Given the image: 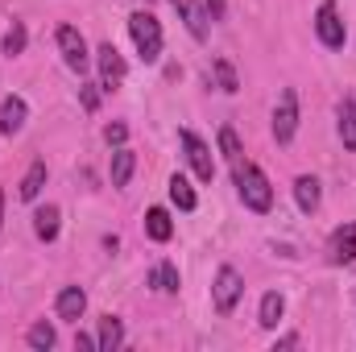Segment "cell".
Instances as JSON below:
<instances>
[{"instance_id": "1", "label": "cell", "mask_w": 356, "mask_h": 352, "mask_svg": "<svg viewBox=\"0 0 356 352\" xmlns=\"http://www.w3.org/2000/svg\"><path fill=\"white\" fill-rule=\"evenodd\" d=\"M232 175H236V191H241V199H245L249 211H269V207H273V186H269V178H266L261 166L241 162Z\"/></svg>"}, {"instance_id": "13", "label": "cell", "mask_w": 356, "mask_h": 352, "mask_svg": "<svg viewBox=\"0 0 356 352\" xmlns=\"http://www.w3.org/2000/svg\"><path fill=\"white\" fill-rule=\"evenodd\" d=\"M58 228H63V211H58L54 203H46V207L33 211V232H38V241H54Z\"/></svg>"}, {"instance_id": "19", "label": "cell", "mask_w": 356, "mask_h": 352, "mask_svg": "<svg viewBox=\"0 0 356 352\" xmlns=\"http://www.w3.org/2000/svg\"><path fill=\"white\" fill-rule=\"evenodd\" d=\"M282 315H286V298H282L277 290L261 294V311H257V323H261V328H277V323H282Z\"/></svg>"}, {"instance_id": "9", "label": "cell", "mask_w": 356, "mask_h": 352, "mask_svg": "<svg viewBox=\"0 0 356 352\" xmlns=\"http://www.w3.org/2000/svg\"><path fill=\"white\" fill-rule=\"evenodd\" d=\"M327 262L332 265H353L356 262V224H340L327 241Z\"/></svg>"}, {"instance_id": "17", "label": "cell", "mask_w": 356, "mask_h": 352, "mask_svg": "<svg viewBox=\"0 0 356 352\" xmlns=\"http://www.w3.org/2000/svg\"><path fill=\"white\" fill-rule=\"evenodd\" d=\"M336 116H340V141H344V150H356V99L353 95L340 99Z\"/></svg>"}, {"instance_id": "25", "label": "cell", "mask_w": 356, "mask_h": 352, "mask_svg": "<svg viewBox=\"0 0 356 352\" xmlns=\"http://www.w3.org/2000/svg\"><path fill=\"white\" fill-rule=\"evenodd\" d=\"M25 340H29V349H38V352H50L54 344H58V336H54V328H50L46 319H42V323H33Z\"/></svg>"}, {"instance_id": "2", "label": "cell", "mask_w": 356, "mask_h": 352, "mask_svg": "<svg viewBox=\"0 0 356 352\" xmlns=\"http://www.w3.org/2000/svg\"><path fill=\"white\" fill-rule=\"evenodd\" d=\"M129 38L141 54V63H158L162 58V25L154 13H133L129 17Z\"/></svg>"}, {"instance_id": "31", "label": "cell", "mask_w": 356, "mask_h": 352, "mask_svg": "<svg viewBox=\"0 0 356 352\" xmlns=\"http://www.w3.org/2000/svg\"><path fill=\"white\" fill-rule=\"evenodd\" d=\"M277 349H298V336H282V340L273 344V352H277Z\"/></svg>"}, {"instance_id": "6", "label": "cell", "mask_w": 356, "mask_h": 352, "mask_svg": "<svg viewBox=\"0 0 356 352\" xmlns=\"http://www.w3.org/2000/svg\"><path fill=\"white\" fill-rule=\"evenodd\" d=\"M315 33H319V42H323L327 50H340V46H344L348 29H344L340 8H336L332 0H323V4H319V13H315Z\"/></svg>"}, {"instance_id": "5", "label": "cell", "mask_w": 356, "mask_h": 352, "mask_svg": "<svg viewBox=\"0 0 356 352\" xmlns=\"http://www.w3.org/2000/svg\"><path fill=\"white\" fill-rule=\"evenodd\" d=\"M178 141H182V150H186V162H191L195 178H199V182H211V178H216V162H211L207 141H203L199 133H191V129H182V133H178Z\"/></svg>"}, {"instance_id": "22", "label": "cell", "mask_w": 356, "mask_h": 352, "mask_svg": "<svg viewBox=\"0 0 356 352\" xmlns=\"http://www.w3.org/2000/svg\"><path fill=\"white\" fill-rule=\"evenodd\" d=\"M170 199H175V207H182V211H195V207H199L195 186H191L182 175H170Z\"/></svg>"}, {"instance_id": "20", "label": "cell", "mask_w": 356, "mask_h": 352, "mask_svg": "<svg viewBox=\"0 0 356 352\" xmlns=\"http://www.w3.org/2000/svg\"><path fill=\"white\" fill-rule=\"evenodd\" d=\"M42 186H46V162H33L25 178H21V186H17V195L25 199V203H33L38 195H42Z\"/></svg>"}, {"instance_id": "26", "label": "cell", "mask_w": 356, "mask_h": 352, "mask_svg": "<svg viewBox=\"0 0 356 352\" xmlns=\"http://www.w3.org/2000/svg\"><path fill=\"white\" fill-rule=\"evenodd\" d=\"M149 286H154V290H166V294H175V290H178V269H175L170 262H162L154 273H149Z\"/></svg>"}, {"instance_id": "11", "label": "cell", "mask_w": 356, "mask_h": 352, "mask_svg": "<svg viewBox=\"0 0 356 352\" xmlns=\"http://www.w3.org/2000/svg\"><path fill=\"white\" fill-rule=\"evenodd\" d=\"M25 116H29L25 99H21V95H8V99L0 104V133H4V137L21 133V129H25Z\"/></svg>"}, {"instance_id": "21", "label": "cell", "mask_w": 356, "mask_h": 352, "mask_svg": "<svg viewBox=\"0 0 356 352\" xmlns=\"http://www.w3.org/2000/svg\"><path fill=\"white\" fill-rule=\"evenodd\" d=\"M25 42H29L25 25H21V21H13V25L4 29V38H0V54H4V58H17V54H25Z\"/></svg>"}, {"instance_id": "14", "label": "cell", "mask_w": 356, "mask_h": 352, "mask_svg": "<svg viewBox=\"0 0 356 352\" xmlns=\"http://www.w3.org/2000/svg\"><path fill=\"white\" fill-rule=\"evenodd\" d=\"M133 170H137V154H133V150H124V145H116V154H112V170H108L112 186H116V191H120V186H129Z\"/></svg>"}, {"instance_id": "24", "label": "cell", "mask_w": 356, "mask_h": 352, "mask_svg": "<svg viewBox=\"0 0 356 352\" xmlns=\"http://www.w3.org/2000/svg\"><path fill=\"white\" fill-rule=\"evenodd\" d=\"M220 154L228 158V166H232V170L245 162V158H241V154H245V150H241V137H236V129H228V125L220 129Z\"/></svg>"}, {"instance_id": "23", "label": "cell", "mask_w": 356, "mask_h": 352, "mask_svg": "<svg viewBox=\"0 0 356 352\" xmlns=\"http://www.w3.org/2000/svg\"><path fill=\"white\" fill-rule=\"evenodd\" d=\"M211 71H216L220 91H228V95H236V91H241V75H236V67H232L228 58H216V63H211Z\"/></svg>"}, {"instance_id": "18", "label": "cell", "mask_w": 356, "mask_h": 352, "mask_svg": "<svg viewBox=\"0 0 356 352\" xmlns=\"http://www.w3.org/2000/svg\"><path fill=\"white\" fill-rule=\"evenodd\" d=\"M95 340H99V352H116L120 344H124V323H120L116 315H104V319H99V336H95Z\"/></svg>"}, {"instance_id": "29", "label": "cell", "mask_w": 356, "mask_h": 352, "mask_svg": "<svg viewBox=\"0 0 356 352\" xmlns=\"http://www.w3.org/2000/svg\"><path fill=\"white\" fill-rule=\"evenodd\" d=\"M203 8H207V21H224V13H228L224 0H203Z\"/></svg>"}, {"instance_id": "7", "label": "cell", "mask_w": 356, "mask_h": 352, "mask_svg": "<svg viewBox=\"0 0 356 352\" xmlns=\"http://www.w3.org/2000/svg\"><path fill=\"white\" fill-rule=\"evenodd\" d=\"M58 50H63V63L71 67V71H88L91 54H88V42H83V33L75 29V25H58Z\"/></svg>"}, {"instance_id": "8", "label": "cell", "mask_w": 356, "mask_h": 352, "mask_svg": "<svg viewBox=\"0 0 356 352\" xmlns=\"http://www.w3.org/2000/svg\"><path fill=\"white\" fill-rule=\"evenodd\" d=\"M95 63H99V88L104 91L120 88V79H124V58H120V50H116L112 42H104V46L95 50Z\"/></svg>"}, {"instance_id": "16", "label": "cell", "mask_w": 356, "mask_h": 352, "mask_svg": "<svg viewBox=\"0 0 356 352\" xmlns=\"http://www.w3.org/2000/svg\"><path fill=\"white\" fill-rule=\"evenodd\" d=\"M145 232H149V241H158V245H166V241L175 237V224H170L166 207H149V211H145Z\"/></svg>"}, {"instance_id": "4", "label": "cell", "mask_w": 356, "mask_h": 352, "mask_svg": "<svg viewBox=\"0 0 356 352\" xmlns=\"http://www.w3.org/2000/svg\"><path fill=\"white\" fill-rule=\"evenodd\" d=\"M294 133H298V91L282 88L277 108H273V141L286 145V141H294Z\"/></svg>"}, {"instance_id": "32", "label": "cell", "mask_w": 356, "mask_h": 352, "mask_svg": "<svg viewBox=\"0 0 356 352\" xmlns=\"http://www.w3.org/2000/svg\"><path fill=\"white\" fill-rule=\"evenodd\" d=\"M0 228H4V191H0Z\"/></svg>"}, {"instance_id": "28", "label": "cell", "mask_w": 356, "mask_h": 352, "mask_svg": "<svg viewBox=\"0 0 356 352\" xmlns=\"http://www.w3.org/2000/svg\"><path fill=\"white\" fill-rule=\"evenodd\" d=\"M79 95H83V108H88V112H95V108H99V91H95V83H83V88H79Z\"/></svg>"}, {"instance_id": "3", "label": "cell", "mask_w": 356, "mask_h": 352, "mask_svg": "<svg viewBox=\"0 0 356 352\" xmlns=\"http://www.w3.org/2000/svg\"><path fill=\"white\" fill-rule=\"evenodd\" d=\"M241 294H245V278H241L232 265H220V269H216V286H211L216 311H220V315H232L236 303H241Z\"/></svg>"}, {"instance_id": "30", "label": "cell", "mask_w": 356, "mask_h": 352, "mask_svg": "<svg viewBox=\"0 0 356 352\" xmlns=\"http://www.w3.org/2000/svg\"><path fill=\"white\" fill-rule=\"evenodd\" d=\"M75 349L91 352V349H99V340H95V336H83V332H79V336H75Z\"/></svg>"}, {"instance_id": "27", "label": "cell", "mask_w": 356, "mask_h": 352, "mask_svg": "<svg viewBox=\"0 0 356 352\" xmlns=\"http://www.w3.org/2000/svg\"><path fill=\"white\" fill-rule=\"evenodd\" d=\"M124 137H129V129H124V125H120V120H116V125H108V129H104V141H108V145H124Z\"/></svg>"}, {"instance_id": "10", "label": "cell", "mask_w": 356, "mask_h": 352, "mask_svg": "<svg viewBox=\"0 0 356 352\" xmlns=\"http://www.w3.org/2000/svg\"><path fill=\"white\" fill-rule=\"evenodd\" d=\"M54 311H58V319L79 323V319H83V311H88V294H83V286H63V290H58Z\"/></svg>"}, {"instance_id": "12", "label": "cell", "mask_w": 356, "mask_h": 352, "mask_svg": "<svg viewBox=\"0 0 356 352\" xmlns=\"http://www.w3.org/2000/svg\"><path fill=\"white\" fill-rule=\"evenodd\" d=\"M175 8L182 13V25L191 29L195 42H207V8H199L195 0H175Z\"/></svg>"}, {"instance_id": "15", "label": "cell", "mask_w": 356, "mask_h": 352, "mask_svg": "<svg viewBox=\"0 0 356 352\" xmlns=\"http://www.w3.org/2000/svg\"><path fill=\"white\" fill-rule=\"evenodd\" d=\"M294 199H298V207L311 216V211H319V199H323V191H319V178L311 175H298L294 178Z\"/></svg>"}]
</instances>
